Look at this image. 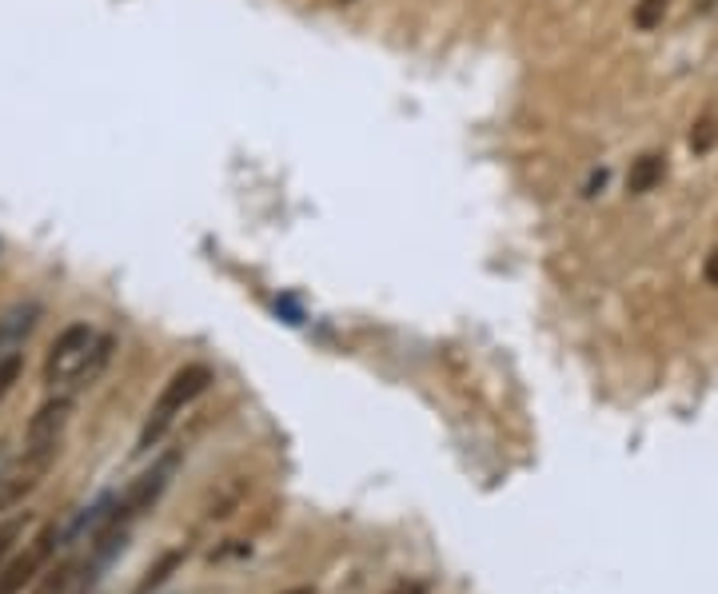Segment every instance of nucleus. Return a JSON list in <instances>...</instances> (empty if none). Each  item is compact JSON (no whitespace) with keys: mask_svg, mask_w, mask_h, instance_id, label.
Instances as JSON below:
<instances>
[{"mask_svg":"<svg viewBox=\"0 0 718 594\" xmlns=\"http://www.w3.org/2000/svg\"><path fill=\"white\" fill-rule=\"evenodd\" d=\"M56 542H61V527H56V522L41 527V534H36L12 563L0 566V594H21L24 586L41 574V566L49 563V554H53Z\"/></svg>","mask_w":718,"mask_h":594,"instance_id":"5","label":"nucleus"},{"mask_svg":"<svg viewBox=\"0 0 718 594\" xmlns=\"http://www.w3.org/2000/svg\"><path fill=\"white\" fill-rule=\"evenodd\" d=\"M36 315H41L36 303H24V307H12V312L0 315V359L17 355V347L24 344V335L36 327Z\"/></svg>","mask_w":718,"mask_h":594,"instance_id":"6","label":"nucleus"},{"mask_svg":"<svg viewBox=\"0 0 718 594\" xmlns=\"http://www.w3.org/2000/svg\"><path fill=\"white\" fill-rule=\"evenodd\" d=\"M212 384V371L204 364H187L180 367L176 376L168 379L164 391L157 396V403H152V411H148L144 428H140V439H136V451L144 455V451H152L160 443V439L172 431V423H176V415L184 411L192 399H200L204 391H208Z\"/></svg>","mask_w":718,"mask_h":594,"instance_id":"3","label":"nucleus"},{"mask_svg":"<svg viewBox=\"0 0 718 594\" xmlns=\"http://www.w3.org/2000/svg\"><path fill=\"white\" fill-rule=\"evenodd\" d=\"M68 415H73V399H64V396L49 399V403L32 415L29 435H24V455L12 463L9 487H4V503H0V507H12L17 499H24V495L49 475V467H53L56 455H61Z\"/></svg>","mask_w":718,"mask_h":594,"instance_id":"1","label":"nucleus"},{"mask_svg":"<svg viewBox=\"0 0 718 594\" xmlns=\"http://www.w3.org/2000/svg\"><path fill=\"white\" fill-rule=\"evenodd\" d=\"M666 12H671V0H639V4H635V24L643 32H651V29H658V24H663Z\"/></svg>","mask_w":718,"mask_h":594,"instance_id":"10","label":"nucleus"},{"mask_svg":"<svg viewBox=\"0 0 718 594\" xmlns=\"http://www.w3.org/2000/svg\"><path fill=\"white\" fill-rule=\"evenodd\" d=\"M21 531H24V522H21V519L0 522V566H4V554L12 551V542L21 539Z\"/></svg>","mask_w":718,"mask_h":594,"instance_id":"13","label":"nucleus"},{"mask_svg":"<svg viewBox=\"0 0 718 594\" xmlns=\"http://www.w3.org/2000/svg\"><path fill=\"white\" fill-rule=\"evenodd\" d=\"M387 594H427V586L424 583H399L396 591H387Z\"/></svg>","mask_w":718,"mask_h":594,"instance_id":"15","label":"nucleus"},{"mask_svg":"<svg viewBox=\"0 0 718 594\" xmlns=\"http://www.w3.org/2000/svg\"><path fill=\"white\" fill-rule=\"evenodd\" d=\"M288 594H315L312 586H300V591H288Z\"/></svg>","mask_w":718,"mask_h":594,"instance_id":"16","label":"nucleus"},{"mask_svg":"<svg viewBox=\"0 0 718 594\" xmlns=\"http://www.w3.org/2000/svg\"><path fill=\"white\" fill-rule=\"evenodd\" d=\"M710 4H715V0H703V9H710Z\"/></svg>","mask_w":718,"mask_h":594,"instance_id":"17","label":"nucleus"},{"mask_svg":"<svg viewBox=\"0 0 718 594\" xmlns=\"http://www.w3.org/2000/svg\"><path fill=\"white\" fill-rule=\"evenodd\" d=\"M108 355H112V339L96 335L88 324L64 327L44 355V384L53 391L56 387H88L105 371Z\"/></svg>","mask_w":718,"mask_h":594,"instance_id":"2","label":"nucleus"},{"mask_svg":"<svg viewBox=\"0 0 718 594\" xmlns=\"http://www.w3.org/2000/svg\"><path fill=\"white\" fill-rule=\"evenodd\" d=\"M340 4H352V0H340Z\"/></svg>","mask_w":718,"mask_h":594,"instance_id":"18","label":"nucleus"},{"mask_svg":"<svg viewBox=\"0 0 718 594\" xmlns=\"http://www.w3.org/2000/svg\"><path fill=\"white\" fill-rule=\"evenodd\" d=\"M715 140H718V120H715V116L698 120L695 132H690V148H695L698 156H703V152H710V148H715Z\"/></svg>","mask_w":718,"mask_h":594,"instance_id":"11","label":"nucleus"},{"mask_svg":"<svg viewBox=\"0 0 718 594\" xmlns=\"http://www.w3.org/2000/svg\"><path fill=\"white\" fill-rule=\"evenodd\" d=\"M180 455H164V460L157 463L152 471H144L140 479L132 483V487L125 490V499H116L112 507V519H108V527H125L128 519H136V515H144L152 503L164 495L168 479H172V471H176Z\"/></svg>","mask_w":718,"mask_h":594,"instance_id":"4","label":"nucleus"},{"mask_svg":"<svg viewBox=\"0 0 718 594\" xmlns=\"http://www.w3.org/2000/svg\"><path fill=\"white\" fill-rule=\"evenodd\" d=\"M21 379V355H4L0 359V399L9 396V387Z\"/></svg>","mask_w":718,"mask_h":594,"instance_id":"12","label":"nucleus"},{"mask_svg":"<svg viewBox=\"0 0 718 594\" xmlns=\"http://www.w3.org/2000/svg\"><path fill=\"white\" fill-rule=\"evenodd\" d=\"M703 276H707V283H710V288H718V248L707 256V268H703Z\"/></svg>","mask_w":718,"mask_h":594,"instance_id":"14","label":"nucleus"},{"mask_svg":"<svg viewBox=\"0 0 718 594\" xmlns=\"http://www.w3.org/2000/svg\"><path fill=\"white\" fill-rule=\"evenodd\" d=\"M666 164L663 156H655V152H646V156H639L635 164H631V172H626V192L631 196H643V192H651L663 180Z\"/></svg>","mask_w":718,"mask_h":594,"instance_id":"7","label":"nucleus"},{"mask_svg":"<svg viewBox=\"0 0 718 594\" xmlns=\"http://www.w3.org/2000/svg\"><path fill=\"white\" fill-rule=\"evenodd\" d=\"M180 563H184V551H168V554H160V563L157 566H148V574L140 579V586H136V594H152L157 586H164L172 574L180 571Z\"/></svg>","mask_w":718,"mask_h":594,"instance_id":"8","label":"nucleus"},{"mask_svg":"<svg viewBox=\"0 0 718 594\" xmlns=\"http://www.w3.org/2000/svg\"><path fill=\"white\" fill-rule=\"evenodd\" d=\"M76 583H84L81 563H73V559H68V563H61L53 574H49V579H44V586H36V594H68Z\"/></svg>","mask_w":718,"mask_h":594,"instance_id":"9","label":"nucleus"}]
</instances>
